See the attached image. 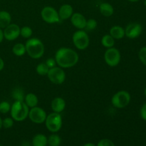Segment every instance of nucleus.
I'll return each mask as SVG.
<instances>
[{
  "label": "nucleus",
  "instance_id": "nucleus-1",
  "mask_svg": "<svg viewBox=\"0 0 146 146\" xmlns=\"http://www.w3.org/2000/svg\"><path fill=\"white\" fill-rule=\"evenodd\" d=\"M56 65L62 68H70L76 65L79 60L78 53L71 48L62 47L55 54Z\"/></svg>",
  "mask_w": 146,
  "mask_h": 146
},
{
  "label": "nucleus",
  "instance_id": "nucleus-2",
  "mask_svg": "<svg viewBox=\"0 0 146 146\" xmlns=\"http://www.w3.org/2000/svg\"><path fill=\"white\" fill-rule=\"evenodd\" d=\"M26 52L31 58L38 59L44 56L45 47L42 41L37 38H28L25 44Z\"/></svg>",
  "mask_w": 146,
  "mask_h": 146
},
{
  "label": "nucleus",
  "instance_id": "nucleus-3",
  "mask_svg": "<svg viewBox=\"0 0 146 146\" xmlns=\"http://www.w3.org/2000/svg\"><path fill=\"white\" fill-rule=\"evenodd\" d=\"M29 109L24 101H15L11 106V117L17 122L24 121L28 118Z\"/></svg>",
  "mask_w": 146,
  "mask_h": 146
},
{
  "label": "nucleus",
  "instance_id": "nucleus-4",
  "mask_svg": "<svg viewBox=\"0 0 146 146\" xmlns=\"http://www.w3.org/2000/svg\"><path fill=\"white\" fill-rule=\"evenodd\" d=\"M44 123L48 131L55 133L58 132L62 128V117L60 113L53 112L49 115H47Z\"/></svg>",
  "mask_w": 146,
  "mask_h": 146
},
{
  "label": "nucleus",
  "instance_id": "nucleus-5",
  "mask_svg": "<svg viewBox=\"0 0 146 146\" xmlns=\"http://www.w3.org/2000/svg\"><path fill=\"white\" fill-rule=\"evenodd\" d=\"M131 94L126 91H119L115 93L111 98V104L115 108L121 109L129 105L131 102Z\"/></svg>",
  "mask_w": 146,
  "mask_h": 146
},
{
  "label": "nucleus",
  "instance_id": "nucleus-6",
  "mask_svg": "<svg viewBox=\"0 0 146 146\" xmlns=\"http://www.w3.org/2000/svg\"><path fill=\"white\" fill-rule=\"evenodd\" d=\"M72 41L76 48L78 50H85L88 47L90 38L88 34L84 30H78L72 36Z\"/></svg>",
  "mask_w": 146,
  "mask_h": 146
},
{
  "label": "nucleus",
  "instance_id": "nucleus-7",
  "mask_svg": "<svg viewBox=\"0 0 146 146\" xmlns=\"http://www.w3.org/2000/svg\"><path fill=\"white\" fill-rule=\"evenodd\" d=\"M46 76L48 80L52 84H56V85L62 84L65 81L66 77L64 69L61 67L56 66L49 68V71Z\"/></svg>",
  "mask_w": 146,
  "mask_h": 146
},
{
  "label": "nucleus",
  "instance_id": "nucleus-8",
  "mask_svg": "<svg viewBox=\"0 0 146 146\" xmlns=\"http://www.w3.org/2000/svg\"><path fill=\"white\" fill-rule=\"evenodd\" d=\"M121 59V55L119 50L115 47L107 48L104 54V61L107 65L111 67H115L119 64Z\"/></svg>",
  "mask_w": 146,
  "mask_h": 146
},
{
  "label": "nucleus",
  "instance_id": "nucleus-9",
  "mask_svg": "<svg viewBox=\"0 0 146 146\" xmlns=\"http://www.w3.org/2000/svg\"><path fill=\"white\" fill-rule=\"evenodd\" d=\"M41 17L43 21L47 24H56L61 21L58 11L54 7L49 6H47L42 9L41 11Z\"/></svg>",
  "mask_w": 146,
  "mask_h": 146
},
{
  "label": "nucleus",
  "instance_id": "nucleus-10",
  "mask_svg": "<svg viewBox=\"0 0 146 146\" xmlns=\"http://www.w3.org/2000/svg\"><path fill=\"white\" fill-rule=\"evenodd\" d=\"M47 114L42 108L38 106L34 107L29 109L28 118L30 121L36 124H42L45 122Z\"/></svg>",
  "mask_w": 146,
  "mask_h": 146
},
{
  "label": "nucleus",
  "instance_id": "nucleus-11",
  "mask_svg": "<svg viewBox=\"0 0 146 146\" xmlns=\"http://www.w3.org/2000/svg\"><path fill=\"white\" fill-rule=\"evenodd\" d=\"M143 27L138 23H131L125 28V36L130 39H135L142 34Z\"/></svg>",
  "mask_w": 146,
  "mask_h": 146
},
{
  "label": "nucleus",
  "instance_id": "nucleus-12",
  "mask_svg": "<svg viewBox=\"0 0 146 146\" xmlns=\"http://www.w3.org/2000/svg\"><path fill=\"white\" fill-rule=\"evenodd\" d=\"M20 27L16 24H10L4 28V36L7 41H14L20 36Z\"/></svg>",
  "mask_w": 146,
  "mask_h": 146
},
{
  "label": "nucleus",
  "instance_id": "nucleus-13",
  "mask_svg": "<svg viewBox=\"0 0 146 146\" xmlns=\"http://www.w3.org/2000/svg\"><path fill=\"white\" fill-rule=\"evenodd\" d=\"M71 22L72 25L78 30L85 29L86 24V19L81 13H74L71 16Z\"/></svg>",
  "mask_w": 146,
  "mask_h": 146
},
{
  "label": "nucleus",
  "instance_id": "nucleus-14",
  "mask_svg": "<svg viewBox=\"0 0 146 146\" xmlns=\"http://www.w3.org/2000/svg\"><path fill=\"white\" fill-rule=\"evenodd\" d=\"M58 13L60 20L64 21V20H66L71 18V16L74 14V9H73L72 6L68 4H63L59 8Z\"/></svg>",
  "mask_w": 146,
  "mask_h": 146
},
{
  "label": "nucleus",
  "instance_id": "nucleus-15",
  "mask_svg": "<svg viewBox=\"0 0 146 146\" xmlns=\"http://www.w3.org/2000/svg\"><path fill=\"white\" fill-rule=\"evenodd\" d=\"M66 104L65 100L61 97H56V98H54L51 104L53 112L58 113H61L64 111V109L66 108Z\"/></svg>",
  "mask_w": 146,
  "mask_h": 146
},
{
  "label": "nucleus",
  "instance_id": "nucleus-16",
  "mask_svg": "<svg viewBox=\"0 0 146 146\" xmlns=\"http://www.w3.org/2000/svg\"><path fill=\"white\" fill-rule=\"evenodd\" d=\"M109 34L114 39H122L125 36V29L118 25L113 26L111 28L109 31Z\"/></svg>",
  "mask_w": 146,
  "mask_h": 146
},
{
  "label": "nucleus",
  "instance_id": "nucleus-17",
  "mask_svg": "<svg viewBox=\"0 0 146 146\" xmlns=\"http://www.w3.org/2000/svg\"><path fill=\"white\" fill-rule=\"evenodd\" d=\"M101 14L105 17H110L113 14L114 9L111 4L107 2L101 3L99 7Z\"/></svg>",
  "mask_w": 146,
  "mask_h": 146
},
{
  "label": "nucleus",
  "instance_id": "nucleus-18",
  "mask_svg": "<svg viewBox=\"0 0 146 146\" xmlns=\"http://www.w3.org/2000/svg\"><path fill=\"white\" fill-rule=\"evenodd\" d=\"M24 101L29 108H31L38 106V98L36 94H33V93H29V94L25 95Z\"/></svg>",
  "mask_w": 146,
  "mask_h": 146
},
{
  "label": "nucleus",
  "instance_id": "nucleus-19",
  "mask_svg": "<svg viewBox=\"0 0 146 146\" xmlns=\"http://www.w3.org/2000/svg\"><path fill=\"white\" fill-rule=\"evenodd\" d=\"M47 140H48V138L45 135L38 133L33 137L31 143L33 146H47L48 145Z\"/></svg>",
  "mask_w": 146,
  "mask_h": 146
},
{
  "label": "nucleus",
  "instance_id": "nucleus-20",
  "mask_svg": "<svg viewBox=\"0 0 146 146\" xmlns=\"http://www.w3.org/2000/svg\"><path fill=\"white\" fill-rule=\"evenodd\" d=\"M11 14L7 11H0V29H4L11 24Z\"/></svg>",
  "mask_w": 146,
  "mask_h": 146
},
{
  "label": "nucleus",
  "instance_id": "nucleus-21",
  "mask_svg": "<svg viewBox=\"0 0 146 146\" xmlns=\"http://www.w3.org/2000/svg\"><path fill=\"white\" fill-rule=\"evenodd\" d=\"M12 52L17 56H22L26 54L25 44L21 43H17L13 46Z\"/></svg>",
  "mask_w": 146,
  "mask_h": 146
},
{
  "label": "nucleus",
  "instance_id": "nucleus-22",
  "mask_svg": "<svg viewBox=\"0 0 146 146\" xmlns=\"http://www.w3.org/2000/svg\"><path fill=\"white\" fill-rule=\"evenodd\" d=\"M101 44L106 48H112L115 44V39L110 34H106L101 38Z\"/></svg>",
  "mask_w": 146,
  "mask_h": 146
},
{
  "label": "nucleus",
  "instance_id": "nucleus-23",
  "mask_svg": "<svg viewBox=\"0 0 146 146\" xmlns=\"http://www.w3.org/2000/svg\"><path fill=\"white\" fill-rule=\"evenodd\" d=\"M48 146H60L61 143V137L56 133H53L50 135L47 140Z\"/></svg>",
  "mask_w": 146,
  "mask_h": 146
},
{
  "label": "nucleus",
  "instance_id": "nucleus-24",
  "mask_svg": "<svg viewBox=\"0 0 146 146\" xmlns=\"http://www.w3.org/2000/svg\"><path fill=\"white\" fill-rule=\"evenodd\" d=\"M12 97L15 101H24L25 94L21 88H16L12 91Z\"/></svg>",
  "mask_w": 146,
  "mask_h": 146
},
{
  "label": "nucleus",
  "instance_id": "nucleus-25",
  "mask_svg": "<svg viewBox=\"0 0 146 146\" xmlns=\"http://www.w3.org/2000/svg\"><path fill=\"white\" fill-rule=\"evenodd\" d=\"M49 71V68L45 63H41L38 64L36 68V71L40 76H46Z\"/></svg>",
  "mask_w": 146,
  "mask_h": 146
},
{
  "label": "nucleus",
  "instance_id": "nucleus-26",
  "mask_svg": "<svg viewBox=\"0 0 146 146\" xmlns=\"http://www.w3.org/2000/svg\"><path fill=\"white\" fill-rule=\"evenodd\" d=\"M33 34L32 29L28 26H24L20 29V36L24 38H30Z\"/></svg>",
  "mask_w": 146,
  "mask_h": 146
},
{
  "label": "nucleus",
  "instance_id": "nucleus-27",
  "mask_svg": "<svg viewBox=\"0 0 146 146\" xmlns=\"http://www.w3.org/2000/svg\"><path fill=\"white\" fill-rule=\"evenodd\" d=\"M97 26H98V24H97L96 20L94 19H90L86 20L85 29L88 31H94V29H96Z\"/></svg>",
  "mask_w": 146,
  "mask_h": 146
},
{
  "label": "nucleus",
  "instance_id": "nucleus-28",
  "mask_svg": "<svg viewBox=\"0 0 146 146\" xmlns=\"http://www.w3.org/2000/svg\"><path fill=\"white\" fill-rule=\"evenodd\" d=\"M11 110V105L7 101H1L0 103V113L6 114L9 113Z\"/></svg>",
  "mask_w": 146,
  "mask_h": 146
},
{
  "label": "nucleus",
  "instance_id": "nucleus-29",
  "mask_svg": "<svg viewBox=\"0 0 146 146\" xmlns=\"http://www.w3.org/2000/svg\"><path fill=\"white\" fill-rule=\"evenodd\" d=\"M138 57H139V59L141 61V63L146 66V46L142 47L139 50Z\"/></svg>",
  "mask_w": 146,
  "mask_h": 146
},
{
  "label": "nucleus",
  "instance_id": "nucleus-30",
  "mask_svg": "<svg viewBox=\"0 0 146 146\" xmlns=\"http://www.w3.org/2000/svg\"><path fill=\"white\" fill-rule=\"evenodd\" d=\"M14 125V119L12 118H6L2 120V127H4L6 129L11 128Z\"/></svg>",
  "mask_w": 146,
  "mask_h": 146
},
{
  "label": "nucleus",
  "instance_id": "nucleus-31",
  "mask_svg": "<svg viewBox=\"0 0 146 146\" xmlns=\"http://www.w3.org/2000/svg\"><path fill=\"white\" fill-rule=\"evenodd\" d=\"M96 146H115L114 143L111 140L108 138H104L100 140L97 143Z\"/></svg>",
  "mask_w": 146,
  "mask_h": 146
},
{
  "label": "nucleus",
  "instance_id": "nucleus-32",
  "mask_svg": "<svg viewBox=\"0 0 146 146\" xmlns=\"http://www.w3.org/2000/svg\"><path fill=\"white\" fill-rule=\"evenodd\" d=\"M45 64L48 66V67L49 68H53V67L56 66V62L55 58H49L46 61Z\"/></svg>",
  "mask_w": 146,
  "mask_h": 146
},
{
  "label": "nucleus",
  "instance_id": "nucleus-33",
  "mask_svg": "<svg viewBox=\"0 0 146 146\" xmlns=\"http://www.w3.org/2000/svg\"><path fill=\"white\" fill-rule=\"evenodd\" d=\"M140 115H141V118L143 121H146V103H145L141 107V111H140Z\"/></svg>",
  "mask_w": 146,
  "mask_h": 146
},
{
  "label": "nucleus",
  "instance_id": "nucleus-34",
  "mask_svg": "<svg viewBox=\"0 0 146 146\" xmlns=\"http://www.w3.org/2000/svg\"><path fill=\"white\" fill-rule=\"evenodd\" d=\"M4 32H3L2 29H0V43H1L4 40Z\"/></svg>",
  "mask_w": 146,
  "mask_h": 146
},
{
  "label": "nucleus",
  "instance_id": "nucleus-35",
  "mask_svg": "<svg viewBox=\"0 0 146 146\" xmlns=\"http://www.w3.org/2000/svg\"><path fill=\"white\" fill-rule=\"evenodd\" d=\"M4 61H3L2 58L0 57V71L4 68Z\"/></svg>",
  "mask_w": 146,
  "mask_h": 146
},
{
  "label": "nucleus",
  "instance_id": "nucleus-36",
  "mask_svg": "<svg viewBox=\"0 0 146 146\" xmlns=\"http://www.w3.org/2000/svg\"><path fill=\"white\" fill-rule=\"evenodd\" d=\"M83 146H96V145L94 143H87L84 144Z\"/></svg>",
  "mask_w": 146,
  "mask_h": 146
},
{
  "label": "nucleus",
  "instance_id": "nucleus-37",
  "mask_svg": "<svg viewBox=\"0 0 146 146\" xmlns=\"http://www.w3.org/2000/svg\"><path fill=\"white\" fill-rule=\"evenodd\" d=\"M2 128V119H1V118L0 117V129Z\"/></svg>",
  "mask_w": 146,
  "mask_h": 146
},
{
  "label": "nucleus",
  "instance_id": "nucleus-38",
  "mask_svg": "<svg viewBox=\"0 0 146 146\" xmlns=\"http://www.w3.org/2000/svg\"><path fill=\"white\" fill-rule=\"evenodd\" d=\"M128 1H131V2H137V1H138L139 0H128Z\"/></svg>",
  "mask_w": 146,
  "mask_h": 146
},
{
  "label": "nucleus",
  "instance_id": "nucleus-39",
  "mask_svg": "<svg viewBox=\"0 0 146 146\" xmlns=\"http://www.w3.org/2000/svg\"><path fill=\"white\" fill-rule=\"evenodd\" d=\"M144 94H145V97H146V87H145V90H144Z\"/></svg>",
  "mask_w": 146,
  "mask_h": 146
},
{
  "label": "nucleus",
  "instance_id": "nucleus-40",
  "mask_svg": "<svg viewBox=\"0 0 146 146\" xmlns=\"http://www.w3.org/2000/svg\"><path fill=\"white\" fill-rule=\"evenodd\" d=\"M144 5H145V7H146V0H145V1H144Z\"/></svg>",
  "mask_w": 146,
  "mask_h": 146
},
{
  "label": "nucleus",
  "instance_id": "nucleus-41",
  "mask_svg": "<svg viewBox=\"0 0 146 146\" xmlns=\"http://www.w3.org/2000/svg\"><path fill=\"white\" fill-rule=\"evenodd\" d=\"M0 146H1V145H0Z\"/></svg>",
  "mask_w": 146,
  "mask_h": 146
}]
</instances>
